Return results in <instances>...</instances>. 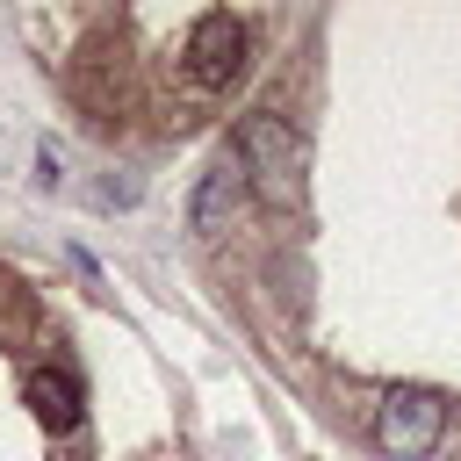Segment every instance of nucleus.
I'll list each match as a JSON object with an SVG mask.
<instances>
[{
	"label": "nucleus",
	"mask_w": 461,
	"mask_h": 461,
	"mask_svg": "<svg viewBox=\"0 0 461 461\" xmlns=\"http://www.w3.org/2000/svg\"><path fill=\"white\" fill-rule=\"evenodd\" d=\"M230 158L245 166L252 202H267V209H288V202H295V180H303V144H295L288 115L252 108V115L238 122V137H230Z\"/></svg>",
	"instance_id": "nucleus-1"
},
{
	"label": "nucleus",
	"mask_w": 461,
	"mask_h": 461,
	"mask_svg": "<svg viewBox=\"0 0 461 461\" xmlns=\"http://www.w3.org/2000/svg\"><path fill=\"white\" fill-rule=\"evenodd\" d=\"M439 432H447V396L439 389H418V382L382 389V403H375V447L389 461H425L439 447Z\"/></svg>",
	"instance_id": "nucleus-2"
},
{
	"label": "nucleus",
	"mask_w": 461,
	"mask_h": 461,
	"mask_svg": "<svg viewBox=\"0 0 461 461\" xmlns=\"http://www.w3.org/2000/svg\"><path fill=\"white\" fill-rule=\"evenodd\" d=\"M187 79L202 86V94H216V86H230L238 72H245V22L238 14H223V7H209V14H194V29H187Z\"/></svg>",
	"instance_id": "nucleus-3"
},
{
	"label": "nucleus",
	"mask_w": 461,
	"mask_h": 461,
	"mask_svg": "<svg viewBox=\"0 0 461 461\" xmlns=\"http://www.w3.org/2000/svg\"><path fill=\"white\" fill-rule=\"evenodd\" d=\"M252 202V180H245V166L223 151L202 180H194V202H187V223H194V238H223L230 223H238V209Z\"/></svg>",
	"instance_id": "nucleus-4"
},
{
	"label": "nucleus",
	"mask_w": 461,
	"mask_h": 461,
	"mask_svg": "<svg viewBox=\"0 0 461 461\" xmlns=\"http://www.w3.org/2000/svg\"><path fill=\"white\" fill-rule=\"evenodd\" d=\"M22 396H29V411H36L50 432H79V382H72V375L36 367V375L22 382Z\"/></svg>",
	"instance_id": "nucleus-5"
}]
</instances>
